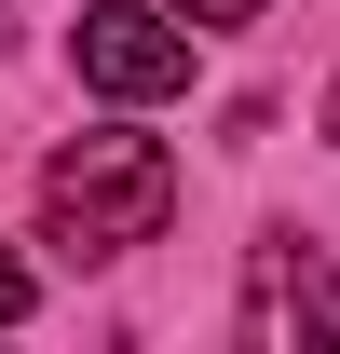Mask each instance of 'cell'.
<instances>
[{
  "label": "cell",
  "mask_w": 340,
  "mask_h": 354,
  "mask_svg": "<svg viewBox=\"0 0 340 354\" xmlns=\"http://www.w3.org/2000/svg\"><path fill=\"white\" fill-rule=\"evenodd\" d=\"M177 218V164H164V136H123V123H95L68 136L41 164V245L55 259H123V245H164Z\"/></svg>",
  "instance_id": "cell-1"
},
{
  "label": "cell",
  "mask_w": 340,
  "mask_h": 354,
  "mask_svg": "<svg viewBox=\"0 0 340 354\" xmlns=\"http://www.w3.org/2000/svg\"><path fill=\"white\" fill-rule=\"evenodd\" d=\"M82 82L150 109L191 82V28H164V0H82Z\"/></svg>",
  "instance_id": "cell-2"
},
{
  "label": "cell",
  "mask_w": 340,
  "mask_h": 354,
  "mask_svg": "<svg viewBox=\"0 0 340 354\" xmlns=\"http://www.w3.org/2000/svg\"><path fill=\"white\" fill-rule=\"evenodd\" d=\"M286 327L340 341V272L313 259V245H258L245 259V341H286Z\"/></svg>",
  "instance_id": "cell-3"
},
{
  "label": "cell",
  "mask_w": 340,
  "mask_h": 354,
  "mask_svg": "<svg viewBox=\"0 0 340 354\" xmlns=\"http://www.w3.org/2000/svg\"><path fill=\"white\" fill-rule=\"evenodd\" d=\"M28 300H41V272H28L14 245H0V327H28Z\"/></svg>",
  "instance_id": "cell-4"
},
{
  "label": "cell",
  "mask_w": 340,
  "mask_h": 354,
  "mask_svg": "<svg viewBox=\"0 0 340 354\" xmlns=\"http://www.w3.org/2000/svg\"><path fill=\"white\" fill-rule=\"evenodd\" d=\"M177 14H191V28H245L258 0H177Z\"/></svg>",
  "instance_id": "cell-5"
},
{
  "label": "cell",
  "mask_w": 340,
  "mask_h": 354,
  "mask_svg": "<svg viewBox=\"0 0 340 354\" xmlns=\"http://www.w3.org/2000/svg\"><path fill=\"white\" fill-rule=\"evenodd\" d=\"M327 136H340V95H327Z\"/></svg>",
  "instance_id": "cell-6"
}]
</instances>
